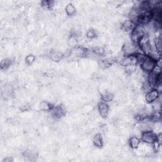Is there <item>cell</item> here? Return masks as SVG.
<instances>
[{"label":"cell","mask_w":162,"mask_h":162,"mask_svg":"<svg viewBox=\"0 0 162 162\" xmlns=\"http://www.w3.org/2000/svg\"><path fill=\"white\" fill-rule=\"evenodd\" d=\"M101 99L105 103L110 102V101H112L113 99V95L112 93L106 92L104 94H103V95L101 96Z\"/></svg>","instance_id":"obj_10"},{"label":"cell","mask_w":162,"mask_h":162,"mask_svg":"<svg viewBox=\"0 0 162 162\" xmlns=\"http://www.w3.org/2000/svg\"><path fill=\"white\" fill-rule=\"evenodd\" d=\"M157 65V61L153 60L151 57L146 56L145 59L141 63V67L142 71L150 73L154 70Z\"/></svg>","instance_id":"obj_2"},{"label":"cell","mask_w":162,"mask_h":162,"mask_svg":"<svg viewBox=\"0 0 162 162\" xmlns=\"http://www.w3.org/2000/svg\"><path fill=\"white\" fill-rule=\"evenodd\" d=\"M40 108L43 111L49 112L51 111L53 107H52V106L47 101H42L40 104Z\"/></svg>","instance_id":"obj_11"},{"label":"cell","mask_w":162,"mask_h":162,"mask_svg":"<svg viewBox=\"0 0 162 162\" xmlns=\"http://www.w3.org/2000/svg\"><path fill=\"white\" fill-rule=\"evenodd\" d=\"M93 142L96 147L98 148H102V146L103 145V138L101 137V135L100 134L95 135L94 137L93 138Z\"/></svg>","instance_id":"obj_8"},{"label":"cell","mask_w":162,"mask_h":162,"mask_svg":"<svg viewBox=\"0 0 162 162\" xmlns=\"http://www.w3.org/2000/svg\"><path fill=\"white\" fill-rule=\"evenodd\" d=\"M25 61L28 64L30 65L35 61V56L34 55H29L27 56Z\"/></svg>","instance_id":"obj_15"},{"label":"cell","mask_w":162,"mask_h":162,"mask_svg":"<svg viewBox=\"0 0 162 162\" xmlns=\"http://www.w3.org/2000/svg\"><path fill=\"white\" fill-rule=\"evenodd\" d=\"M65 11L66 14L68 16H73L76 13V9L75 6L72 4H68L67 5L65 8Z\"/></svg>","instance_id":"obj_9"},{"label":"cell","mask_w":162,"mask_h":162,"mask_svg":"<svg viewBox=\"0 0 162 162\" xmlns=\"http://www.w3.org/2000/svg\"><path fill=\"white\" fill-rule=\"evenodd\" d=\"M10 65H11L10 60H7V59L3 60L2 62V63H1L2 69H6V68H8L10 66Z\"/></svg>","instance_id":"obj_12"},{"label":"cell","mask_w":162,"mask_h":162,"mask_svg":"<svg viewBox=\"0 0 162 162\" xmlns=\"http://www.w3.org/2000/svg\"><path fill=\"white\" fill-rule=\"evenodd\" d=\"M87 36L89 37V38H94L96 37L97 36H96V32L94 30H93V29H91L89 30H88V32H87Z\"/></svg>","instance_id":"obj_14"},{"label":"cell","mask_w":162,"mask_h":162,"mask_svg":"<svg viewBox=\"0 0 162 162\" xmlns=\"http://www.w3.org/2000/svg\"><path fill=\"white\" fill-rule=\"evenodd\" d=\"M137 24H135L134 22L131 20H128L124 22L122 24V29L123 30H124L127 32H131L137 27Z\"/></svg>","instance_id":"obj_5"},{"label":"cell","mask_w":162,"mask_h":162,"mask_svg":"<svg viewBox=\"0 0 162 162\" xmlns=\"http://www.w3.org/2000/svg\"><path fill=\"white\" fill-rule=\"evenodd\" d=\"M160 97V92L157 89H152L150 90V91L146 93L145 96V100L146 101L149 103V104H151L153 103L158 99H159Z\"/></svg>","instance_id":"obj_4"},{"label":"cell","mask_w":162,"mask_h":162,"mask_svg":"<svg viewBox=\"0 0 162 162\" xmlns=\"http://www.w3.org/2000/svg\"><path fill=\"white\" fill-rule=\"evenodd\" d=\"M146 36V29L144 25H137V27L131 32L132 42L138 44L141 39Z\"/></svg>","instance_id":"obj_1"},{"label":"cell","mask_w":162,"mask_h":162,"mask_svg":"<svg viewBox=\"0 0 162 162\" xmlns=\"http://www.w3.org/2000/svg\"><path fill=\"white\" fill-rule=\"evenodd\" d=\"M141 143V140L137 137V136H132L129 141V145L132 149H137Z\"/></svg>","instance_id":"obj_7"},{"label":"cell","mask_w":162,"mask_h":162,"mask_svg":"<svg viewBox=\"0 0 162 162\" xmlns=\"http://www.w3.org/2000/svg\"><path fill=\"white\" fill-rule=\"evenodd\" d=\"M141 140L147 144L153 145L155 142L158 141V136L152 131L142 132L141 133Z\"/></svg>","instance_id":"obj_3"},{"label":"cell","mask_w":162,"mask_h":162,"mask_svg":"<svg viewBox=\"0 0 162 162\" xmlns=\"http://www.w3.org/2000/svg\"><path fill=\"white\" fill-rule=\"evenodd\" d=\"M62 55L58 52H55L51 55V58L55 61H59L60 59H62Z\"/></svg>","instance_id":"obj_13"},{"label":"cell","mask_w":162,"mask_h":162,"mask_svg":"<svg viewBox=\"0 0 162 162\" xmlns=\"http://www.w3.org/2000/svg\"><path fill=\"white\" fill-rule=\"evenodd\" d=\"M98 112L100 115L103 118H106L109 113V106L106 104V103L101 102L98 106Z\"/></svg>","instance_id":"obj_6"}]
</instances>
